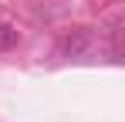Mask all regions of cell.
<instances>
[{
  "instance_id": "2",
  "label": "cell",
  "mask_w": 125,
  "mask_h": 122,
  "mask_svg": "<svg viewBox=\"0 0 125 122\" xmlns=\"http://www.w3.org/2000/svg\"><path fill=\"white\" fill-rule=\"evenodd\" d=\"M14 44H17V31L10 24H0V51H10Z\"/></svg>"
},
{
  "instance_id": "1",
  "label": "cell",
  "mask_w": 125,
  "mask_h": 122,
  "mask_svg": "<svg viewBox=\"0 0 125 122\" xmlns=\"http://www.w3.org/2000/svg\"><path fill=\"white\" fill-rule=\"evenodd\" d=\"M91 44H95V37H91V31L88 27H78V31H71V34H64L61 41V58H84L88 51H91Z\"/></svg>"
}]
</instances>
